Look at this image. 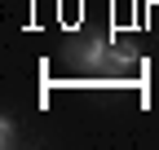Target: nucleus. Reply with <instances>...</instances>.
Listing matches in <instances>:
<instances>
[{
	"mask_svg": "<svg viewBox=\"0 0 159 150\" xmlns=\"http://www.w3.org/2000/svg\"><path fill=\"white\" fill-rule=\"evenodd\" d=\"M0 146H13V119L9 115L0 119Z\"/></svg>",
	"mask_w": 159,
	"mask_h": 150,
	"instance_id": "nucleus-1",
	"label": "nucleus"
}]
</instances>
